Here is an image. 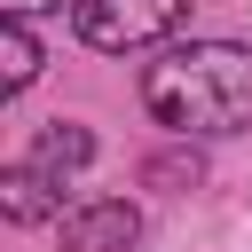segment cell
<instances>
[{
    "label": "cell",
    "mask_w": 252,
    "mask_h": 252,
    "mask_svg": "<svg viewBox=\"0 0 252 252\" xmlns=\"http://www.w3.org/2000/svg\"><path fill=\"white\" fill-rule=\"evenodd\" d=\"M142 102L173 134H236V126H252V47H236V39L165 47L142 71Z\"/></svg>",
    "instance_id": "1"
},
{
    "label": "cell",
    "mask_w": 252,
    "mask_h": 252,
    "mask_svg": "<svg viewBox=\"0 0 252 252\" xmlns=\"http://www.w3.org/2000/svg\"><path fill=\"white\" fill-rule=\"evenodd\" d=\"M71 24L87 47L126 55V47H158L189 24V0H71Z\"/></svg>",
    "instance_id": "2"
},
{
    "label": "cell",
    "mask_w": 252,
    "mask_h": 252,
    "mask_svg": "<svg viewBox=\"0 0 252 252\" xmlns=\"http://www.w3.org/2000/svg\"><path fill=\"white\" fill-rule=\"evenodd\" d=\"M134 236H142V213L126 197H94L63 213V252H134Z\"/></svg>",
    "instance_id": "3"
},
{
    "label": "cell",
    "mask_w": 252,
    "mask_h": 252,
    "mask_svg": "<svg viewBox=\"0 0 252 252\" xmlns=\"http://www.w3.org/2000/svg\"><path fill=\"white\" fill-rule=\"evenodd\" d=\"M87 158H94V134H87V126H63V118H55V126H39V142H32V158H24V165H32L39 181H55V189H63V181H71V173H79Z\"/></svg>",
    "instance_id": "4"
},
{
    "label": "cell",
    "mask_w": 252,
    "mask_h": 252,
    "mask_svg": "<svg viewBox=\"0 0 252 252\" xmlns=\"http://www.w3.org/2000/svg\"><path fill=\"white\" fill-rule=\"evenodd\" d=\"M0 205H8V220H47V213L63 205V189H55V181H39V173L16 158V165H8V181H0Z\"/></svg>",
    "instance_id": "5"
},
{
    "label": "cell",
    "mask_w": 252,
    "mask_h": 252,
    "mask_svg": "<svg viewBox=\"0 0 252 252\" xmlns=\"http://www.w3.org/2000/svg\"><path fill=\"white\" fill-rule=\"evenodd\" d=\"M0 79H8V94H24L39 79V39L24 16H0Z\"/></svg>",
    "instance_id": "6"
},
{
    "label": "cell",
    "mask_w": 252,
    "mask_h": 252,
    "mask_svg": "<svg viewBox=\"0 0 252 252\" xmlns=\"http://www.w3.org/2000/svg\"><path fill=\"white\" fill-rule=\"evenodd\" d=\"M32 8H55V0H8V16H32Z\"/></svg>",
    "instance_id": "7"
}]
</instances>
